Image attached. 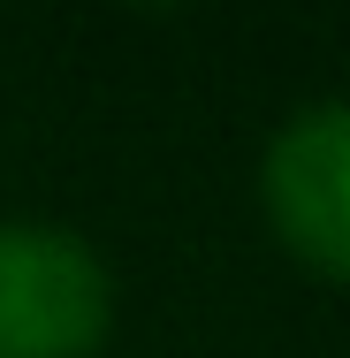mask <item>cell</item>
<instances>
[{
	"mask_svg": "<svg viewBox=\"0 0 350 358\" xmlns=\"http://www.w3.org/2000/svg\"><path fill=\"white\" fill-rule=\"evenodd\" d=\"M115 320L107 267L61 229H0V358H92Z\"/></svg>",
	"mask_w": 350,
	"mask_h": 358,
	"instance_id": "obj_1",
	"label": "cell"
},
{
	"mask_svg": "<svg viewBox=\"0 0 350 358\" xmlns=\"http://www.w3.org/2000/svg\"><path fill=\"white\" fill-rule=\"evenodd\" d=\"M267 214H275L282 244L350 282V107H305L282 122V138L267 145Z\"/></svg>",
	"mask_w": 350,
	"mask_h": 358,
	"instance_id": "obj_2",
	"label": "cell"
}]
</instances>
